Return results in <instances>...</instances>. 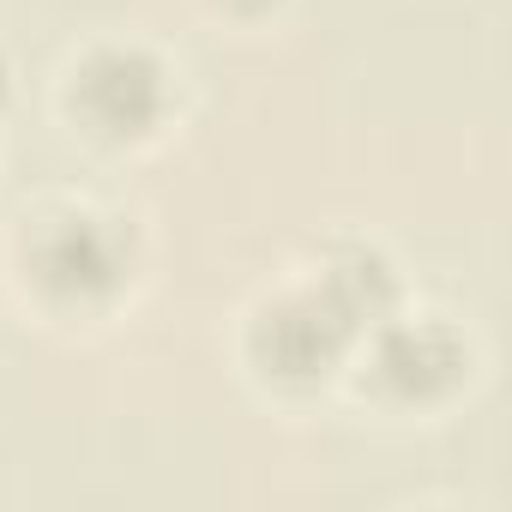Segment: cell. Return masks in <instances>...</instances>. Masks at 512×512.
Masks as SVG:
<instances>
[{
	"mask_svg": "<svg viewBox=\"0 0 512 512\" xmlns=\"http://www.w3.org/2000/svg\"><path fill=\"white\" fill-rule=\"evenodd\" d=\"M163 79H169V73H163L151 55H139V49H109V55L85 61V73H79V109H85V121H91L97 133H115V139L145 133V127L163 115V97H169Z\"/></svg>",
	"mask_w": 512,
	"mask_h": 512,
	"instance_id": "obj_1",
	"label": "cell"
},
{
	"mask_svg": "<svg viewBox=\"0 0 512 512\" xmlns=\"http://www.w3.org/2000/svg\"><path fill=\"white\" fill-rule=\"evenodd\" d=\"M37 278L61 296V302H91L103 290H115L121 278V241L103 229V217H61L43 247H37Z\"/></svg>",
	"mask_w": 512,
	"mask_h": 512,
	"instance_id": "obj_2",
	"label": "cell"
},
{
	"mask_svg": "<svg viewBox=\"0 0 512 512\" xmlns=\"http://www.w3.org/2000/svg\"><path fill=\"white\" fill-rule=\"evenodd\" d=\"M344 314L314 290V296H302V302H284V308H272L266 320H260V362L278 374V380H314V374H326L332 368V356H338V344H344Z\"/></svg>",
	"mask_w": 512,
	"mask_h": 512,
	"instance_id": "obj_3",
	"label": "cell"
},
{
	"mask_svg": "<svg viewBox=\"0 0 512 512\" xmlns=\"http://www.w3.org/2000/svg\"><path fill=\"white\" fill-rule=\"evenodd\" d=\"M464 368V350L446 326L434 320H416V326H398L380 338V380L404 398H434L458 380Z\"/></svg>",
	"mask_w": 512,
	"mask_h": 512,
	"instance_id": "obj_4",
	"label": "cell"
}]
</instances>
